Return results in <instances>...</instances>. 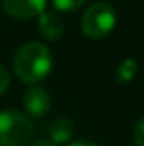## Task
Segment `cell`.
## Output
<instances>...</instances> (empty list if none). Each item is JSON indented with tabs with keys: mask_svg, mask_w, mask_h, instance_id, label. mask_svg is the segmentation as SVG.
<instances>
[{
	"mask_svg": "<svg viewBox=\"0 0 144 146\" xmlns=\"http://www.w3.org/2000/svg\"><path fill=\"white\" fill-rule=\"evenodd\" d=\"M53 68V54L48 46L41 42L24 44L14 58V72L15 75L29 85L44 80Z\"/></svg>",
	"mask_w": 144,
	"mask_h": 146,
	"instance_id": "obj_1",
	"label": "cell"
},
{
	"mask_svg": "<svg viewBox=\"0 0 144 146\" xmlns=\"http://www.w3.org/2000/svg\"><path fill=\"white\" fill-rule=\"evenodd\" d=\"M115 22V9L108 2H95L81 15V31L92 39H102L114 31Z\"/></svg>",
	"mask_w": 144,
	"mask_h": 146,
	"instance_id": "obj_2",
	"label": "cell"
},
{
	"mask_svg": "<svg viewBox=\"0 0 144 146\" xmlns=\"http://www.w3.org/2000/svg\"><path fill=\"white\" fill-rule=\"evenodd\" d=\"M32 138V122L17 110L0 112V146H26Z\"/></svg>",
	"mask_w": 144,
	"mask_h": 146,
	"instance_id": "obj_3",
	"label": "cell"
},
{
	"mask_svg": "<svg viewBox=\"0 0 144 146\" xmlns=\"http://www.w3.org/2000/svg\"><path fill=\"white\" fill-rule=\"evenodd\" d=\"M2 5L14 19H31L44 12L46 0H2Z\"/></svg>",
	"mask_w": 144,
	"mask_h": 146,
	"instance_id": "obj_4",
	"label": "cell"
},
{
	"mask_svg": "<svg viewBox=\"0 0 144 146\" xmlns=\"http://www.w3.org/2000/svg\"><path fill=\"white\" fill-rule=\"evenodd\" d=\"M24 107L32 117H42L51 107V97L42 87H31L24 95Z\"/></svg>",
	"mask_w": 144,
	"mask_h": 146,
	"instance_id": "obj_5",
	"label": "cell"
},
{
	"mask_svg": "<svg viewBox=\"0 0 144 146\" xmlns=\"http://www.w3.org/2000/svg\"><path fill=\"white\" fill-rule=\"evenodd\" d=\"M39 33L49 41H58L65 33L63 21L54 12H42L39 15Z\"/></svg>",
	"mask_w": 144,
	"mask_h": 146,
	"instance_id": "obj_6",
	"label": "cell"
},
{
	"mask_svg": "<svg viewBox=\"0 0 144 146\" xmlns=\"http://www.w3.org/2000/svg\"><path fill=\"white\" fill-rule=\"evenodd\" d=\"M75 133V124H73L70 119L66 117H61V119H56L51 127H49V138H51V143L56 145V143H66L70 141Z\"/></svg>",
	"mask_w": 144,
	"mask_h": 146,
	"instance_id": "obj_7",
	"label": "cell"
},
{
	"mask_svg": "<svg viewBox=\"0 0 144 146\" xmlns=\"http://www.w3.org/2000/svg\"><path fill=\"white\" fill-rule=\"evenodd\" d=\"M136 73H137V63H136V60L126 58V60H122L119 63V66L115 70V80H117V83L126 85V83H131L134 80Z\"/></svg>",
	"mask_w": 144,
	"mask_h": 146,
	"instance_id": "obj_8",
	"label": "cell"
},
{
	"mask_svg": "<svg viewBox=\"0 0 144 146\" xmlns=\"http://www.w3.org/2000/svg\"><path fill=\"white\" fill-rule=\"evenodd\" d=\"M87 0H53V5L56 10H61V12H75Z\"/></svg>",
	"mask_w": 144,
	"mask_h": 146,
	"instance_id": "obj_9",
	"label": "cell"
},
{
	"mask_svg": "<svg viewBox=\"0 0 144 146\" xmlns=\"http://www.w3.org/2000/svg\"><path fill=\"white\" fill-rule=\"evenodd\" d=\"M132 138H134V143L137 146H144V119H141V121L134 126Z\"/></svg>",
	"mask_w": 144,
	"mask_h": 146,
	"instance_id": "obj_10",
	"label": "cell"
},
{
	"mask_svg": "<svg viewBox=\"0 0 144 146\" xmlns=\"http://www.w3.org/2000/svg\"><path fill=\"white\" fill-rule=\"evenodd\" d=\"M9 83H10V76H9L7 70L0 65V95L9 88Z\"/></svg>",
	"mask_w": 144,
	"mask_h": 146,
	"instance_id": "obj_11",
	"label": "cell"
},
{
	"mask_svg": "<svg viewBox=\"0 0 144 146\" xmlns=\"http://www.w3.org/2000/svg\"><path fill=\"white\" fill-rule=\"evenodd\" d=\"M27 146H56V145H53L51 141L41 139V141H34V143H31V145H27Z\"/></svg>",
	"mask_w": 144,
	"mask_h": 146,
	"instance_id": "obj_12",
	"label": "cell"
},
{
	"mask_svg": "<svg viewBox=\"0 0 144 146\" xmlns=\"http://www.w3.org/2000/svg\"><path fill=\"white\" fill-rule=\"evenodd\" d=\"M70 146H100V145H95V143H90V141H76Z\"/></svg>",
	"mask_w": 144,
	"mask_h": 146,
	"instance_id": "obj_13",
	"label": "cell"
}]
</instances>
